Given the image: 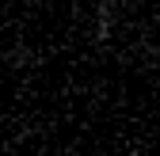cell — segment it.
<instances>
[{"instance_id": "1", "label": "cell", "mask_w": 160, "mask_h": 156, "mask_svg": "<svg viewBox=\"0 0 160 156\" xmlns=\"http://www.w3.org/2000/svg\"><path fill=\"white\" fill-rule=\"evenodd\" d=\"M114 23H118V4H114V0H99V4H95V34H92V42L95 46H107Z\"/></svg>"}]
</instances>
